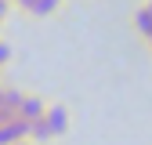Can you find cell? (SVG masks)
Masks as SVG:
<instances>
[{
  "label": "cell",
  "mask_w": 152,
  "mask_h": 145,
  "mask_svg": "<svg viewBox=\"0 0 152 145\" xmlns=\"http://www.w3.org/2000/svg\"><path fill=\"white\" fill-rule=\"evenodd\" d=\"M44 123H47V134H51V138H65V134H69V123H72V120H69V109H65L62 102H54V105L47 102Z\"/></svg>",
  "instance_id": "1"
},
{
  "label": "cell",
  "mask_w": 152,
  "mask_h": 145,
  "mask_svg": "<svg viewBox=\"0 0 152 145\" xmlns=\"http://www.w3.org/2000/svg\"><path fill=\"white\" fill-rule=\"evenodd\" d=\"M22 138H29V120H22V116L0 120V145H15Z\"/></svg>",
  "instance_id": "2"
},
{
  "label": "cell",
  "mask_w": 152,
  "mask_h": 145,
  "mask_svg": "<svg viewBox=\"0 0 152 145\" xmlns=\"http://www.w3.org/2000/svg\"><path fill=\"white\" fill-rule=\"evenodd\" d=\"M130 29H134L141 40H148V36H152V11H148L145 4H138L134 11H130Z\"/></svg>",
  "instance_id": "3"
},
{
  "label": "cell",
  "mask_w": 152,
  "mask_h": 145,
  "mask_svg": "<svg viewBox=\"0 0 152 145\" xmlns=\"http://www.w3.org/2000/svg\"><path fill=\"white\" fill-rule=\"evenodd\" d=\"M47 113V102L40 94H22V105H18V116L22 120H40Z\"/></svg>",
  "instance_id": "4"
},
{
  "label": "cell",
  "mask_w": 152,
  "mask_h": 145,
  "mask_svg": "<svg viewBox=\"0 0 152 145\" xmlns=\"http://www.w3.org/2000/svg\"><path fill=\"white\" fill-rule=\"evenodd\" d=\"M58 7H62L58 0H33V4L26 7V15H33V18H47V15H54Z\"/></svg>",
  "instance_id": "5"
},
{
  "label": "cell",
  "mask_w": 152,
  "mask_h": 145,
  "mask_svg": "<svg viewBox=\"0 0 152 145\" xmlns=\"http://www.w3.org/2000/svg\"><path fill=\"white\" fill-rule=\"evenodd\" d=\"M51 134H47V123H44V116L40 120H29V141L33 145H40V141H47Z\"/></svg>",
  "instance_id": "6"
},
{
  "label": "cell",
  "mask_w": 152,
  "mask_h": 145,
  "mask_svg": "<svg viewBox=\"0 0 152 145\" xmlns=\"http://www.w3.org/2000/svg\"><path fill=\"white\" fill-rule=\"evenodd\" d=\"M141 44H145V47H148V54H152V36H148V40H141Z\"/></svg>",
  "instance_id": "7"
},
{
  "label": "cell",
  "mask_w": 152,
  "mask_h": 145,
  "mask_svg": "<svg viewBox=\"0 0 152 145\" xmlns=\"http://www.w3.org/2000/svg\"><path fill=\"white\" fill-rule=\"evenodd\" d=\"M15 145H33V141H29V138H22V141H15Z\"/></svg>",
  "instance_id": "8"
},
{
  "label": "cell",
  "mask_w": 152,
  "mask_h": 145,
  "mask_svg": "<svg viewBox=\"0 0 152 145\" xmlns=\"http://www.w3.org/2000/svg\"><path fill=\"white\" fill-rule=\"evenodd\" d=\"M0 102H4V83H0Z\"/></svg>",
  "instance_id": "9"
},
{
  "label": "cell",
  "mask_w": 152,
  "mask_h": 145,
  "mask_svg": "<svg viewBox=\"0 0 152 145\" xmlns=\"http://www.w3.org/2000/svg\"><path fill=\"white\" fill-rule=\"evenodd\" d=\"M0 26H4V15H0Z\"/></svg>",
  "instance_id": "10"
},
{
  "label": "cell",
  "mask_w": 152,
  "mask_h": 145,
  "mask_svg": "<svg viewBox=\"0 0 152 145\" xmlns=\"http://www.w3.org/2000/svg\"><path fill=\"white\" fill-rule=\"evenodd\" d=\"M58 4H69V0H58Z\"/></svg>",
  "instance_id": "11"
}]
</instances>
